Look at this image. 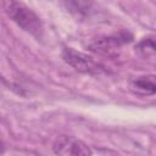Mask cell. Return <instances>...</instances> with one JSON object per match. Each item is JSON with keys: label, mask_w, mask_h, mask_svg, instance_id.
<instances>
[{"label": "cell", "mask_w": 156, "mask_h": 156, "mask_svg": "<svg viewBox=\"0 0 156 156\" xmlns=\"http://www.w3.org/2000/svg\"><path fill=\"white\" fill-rule=\"evenodd\" d=\"M5 12L9 17L24 32L30 33L34 37H40L43 33V23L38 15L26 6L23 2L18 1H4L2 2Z\"/></svg>", "instance_id": "6da1fadb"}, {"label": "cell", "mask_w": 156, "mask_h": 156, "mask_svg": "<svg viewBox=\"0 0 156 156\" xmlns=\"http://www.w3.org/2000/svg\"><path fill=\"white\" fill-rule=\"evenodd\" d=\"M62 58L66 63L72 66L76 71L85 74H100L102 73L104 66L96 62L91 56L77 51L72 48H65L62 50Z\"/></svg>", "instance_id": "7a4b0ae2"}, {"label": "cell", "mask_w": 156, "mask_h": 156, "mask_svg": "<svg viewBox=\"0 0 156 156\" xmlns=\"http://www.w3.org/2000/svg\"><path fill=\"white\" fill-rule=\"evenodd\" d=\"M57 156H91V149L80 139L72 135H60L52 144Z\"/></svg>", "instance_id": "3957f363"}, {"label": "cell", "mask_w": 156, "mask_h": 156, "mask_svg": "<svg viewBox=\"0 0 156 156\" xmlns=\"http://www.w3.org/2000/svg\"><path fill=\"white\" fill-rule=\"evenodd\" d=\"M133 35L129 32H119L117 34L107 35V37H101L94 39L89 44V49L96 54H111L119 46L132 41Z\"/></svg>", "instance_id": "277c9868"}, {"label": "cell", "mask_w": 156, "mask_h": 156, "mask_svg": "<svg viewBox=\"0 0 156 156\" xmlns=\"http://www.w3.org/2000/svg\"><path fill=\"white\" fill-rule=\"evenodd\" d=\"M129 88L138 95H156V74H143L134 77L129 82Z\"/></svg>", "instance_id": "5b68a950"}, {"label": "cell", "mask_w": 156, "mask_h": 156, "mask_svg": "<svg viewBox=\"0 0 156 156\" xmlns=\"http://www.w3.org/2000/svg\"><path fill=\"white\" fill-rule=\"evenodd\" d=\"M135 49H138L139 51L144 54L156 55V37H147V38L141 39L135 46Z\"/></svg>", "instance_id": "8992f818"}, {"label": "cell", "mask_w": 156, "mask_h": 156, "mask_svg": "<svg viewBox=\"0 0 156 156\" xmlns=\"http://www.w3.org/2000/svg\"><path fill=\"white\" fill-rule=\"evenodd\" d=\"M155 4H156V1H155Z\"/></svg>", "instance_id": "52a82bcc"}]
</instances>
